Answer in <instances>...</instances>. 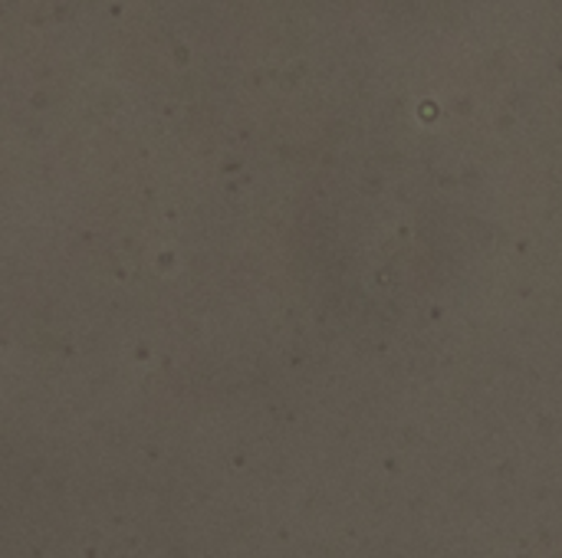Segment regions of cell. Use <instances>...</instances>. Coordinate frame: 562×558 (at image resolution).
Segmentation results:
<instances>
[]
</instances>
